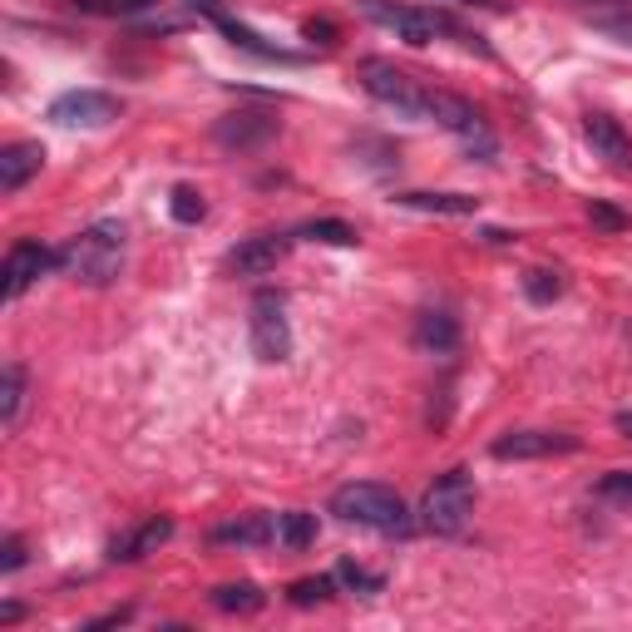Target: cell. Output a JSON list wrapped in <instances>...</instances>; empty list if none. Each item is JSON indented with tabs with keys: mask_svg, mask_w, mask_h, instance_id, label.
<instances>
[{
	"mask_svg": "<svg viewBox=\"0 0 632 632\" xmlns=\"http://www.w3.org/2000/svg\"><path fill=\"white\" fill-rule=\"evenodd\" d=\"M40 168H45V149L40 144H6L0 149V193H20Z\"/></svg>",
	"mask_w": 632,
	"mask_h": 632,
	"instance_id": "9a60e30c",
	"label": "cell"
},
{
	"mask_svg": "<svg viewBox=\"0 0 632 632\" xmlns=\"http://www.w3.org/2000/svg\"><path fill=\"white\" fill-rule=\"evenodd\" d=\"M316 514L307 509H292V514H277V544L282 549H292V554H302V549H312L316 544Z\"/></svg>",
	"mask_w": 632,
	"mask_h": 632,
	"instance_id": "603a6c76",
	"label": "cell"
},
{
	"mask_svg": "<svg viewBox=\"0 0 632 632\" xmlns=\"http://www.w3.org/2000/svg\"><path fill=\"white\" fill-rule=\"evenodd\" d=\"M336 588H341V583H336V573H322V578H297V583L287 588V598H292V603H297V608H316V603H331V598H336Z\"/></svg>",
	"mask_w": 632,
	"mask_h": 632,
	"instance_id": "d4e9b609",
	"label": "cell"
},
{
	"mask_svg": "<svg viewBox=\"0 0 632 632\" xmlns=\"http://www.w3.org/2000/svg\"><path fill=\"white\" fill-rule=\"evenodd\" d=\"M356 6H361V15L371 20V25L396 30V40H405V45H415V50L435 45V35L455 30V25H450V15H440V10L405 6V0H356Z\"/></svg>",
	"mask_w": 632,
	"mask_h": 632,
	"instance_id": "277c9868",
	"label": "cell"
},
{
	"mask_svg": "<svg viewBox=\"0 0 632 632\" xmlns=\"http://www.w3.org/2000/svg\"><path fill=\"white\" fill-rule=\"evenodd\" d=\"M302 35L322 40V45H336V25H331V20H307V25H302Z\"/></svg>",
	"mask_w": 632,
	"mask_h": 632,
	"instance_id": "1f68e13d",
	"label": "cell"
},
{
	"mask_svg": "<svg viewBox=\"0 0 632 632\" xmlns=\"http://www.w3.org/2000/svg\"><path fill=\"white\" fill-rule=\"evenodd\" d=\"M578 435L568 430H509L489 445L494 460H549V455H573Z\"/></svg>",
	"mask_w": 632,
	"mask_h": 632,
	"instance_id": "30bf717a",
	"label": "cell"
},
{
	"mask_svg": "<svg viewBox=\"0 0 632 632\" xmlns=\"http://www.w3.org/2000/svg\"><path fill=\"white\" fill-rule=\"evenodd\" d=\"M272 539H277V519L272 514H247V519L218 524L213 529V544H238V549H262Z\"/></svg>",
	"mask_w": 632,
	"mask_h": 632,
	"instance_id": "d6986e66",
	"label": "cell"
},
{
	"mask_svg": "<svg viewBox=\"0 0 632 632\" xmlns=\"http://www.w3.org/2000/svg\"><path fill=\"white\" fill-rule=\"evenodd\" d=\"M618 430H623V435L632 440V410H623V415H618Z\"/></svg>",
	"mask_w": 632,
	"mask_h": 632,
	"instance_id": "e575fe53",
	"label": "cell"
},
{
	"mask_svg": "<svg viewBox=\"0 0 632 632\" xmlns=\"http://www.w3.org/2000/svg\"><path fill=\"white\" fill-rule=\"evenodd\" d=\"M588 20H593L603 35H613L618 45L632 50V6L628 0H593V6H588Z\"/></svg>",
	"mask_w": 632,
	"mask_h": 632,
	"instance_id": "ffe728a7",
	"label": "cell"
},
{
	"mask_svg": "<svg viewBox=\"0 0 632 632\" xmlns=\"http://www.w3.org/2000/svg\"><path fill=\"white\" fill-rule=\"evenodd\" d=\"M213 608L218 613H262L267 608V593H262L257 583H223V588H213Z\"/></svg>",
	"mask_w": 632,
	"mask_h": 632,
	"instance_id": "7402d4cb",
	"label": "cell"
},
{
	"mask_svg": "<svg viewBox=\"0 0 632 632\" xmlns=\"http://www.w3.org/2000/svg\"><path fill=\"white\" fill-rule=\"evenodd\" d=\"M524 297L539 302V307H549L554 297H563V277H558L554 267H529L524 272Z\"/></svg>",
	"mask_w": 632,
	"mask_h": 632,
	"instance_id": "4316f807",
	"label": "cell"
},
{
	"mask_svg": "<svg viewBox=\"0 0 632 632\" xmlns=\"http://www.w3.org/2000/svg\"><path fill=\"white\" fill-rule=\"evenodd\" d=\"M326 509L341 524H356V529H376V534H410V509L405 499L381 480H351L331 494Z\"/></svg>",
	"mask_w": 632,
	"mask_h": 632,
	"instance_id": "6da1fadb",
	"label": "cell"
},
{
	"mask_svg": "<svg viewBox=\"0 0 632 632\" xmlns=\"http://www.w3.org/2000/svg\"><path fill=\"white\" fill-rule=\"evenodd\" d=\"M425 119H430V124H440V129H450L460 144H465L470 154H480L484 164H494V134H489L484 114L474 109L470 99H460V94H450V89H430V99H425Z\"/></svg>",
	"mask_w": 632,
	"mask_h": 632,
	"instance_id": "8992f818",
	"label": "cell"
},
{
	"mask_svg": "<svg viewBox=\"0 0 632 632\" xmlns=\"http://www.w3.org/2000/svg\"><path fill=\"white\" fill-rule=\"evenodd\" d=\"M247 341L257 361H287L292 356V322H287V297L282 292H257L247 312Z\"/></svg>",
	"mask_w": 632,
	"mask_h": 632,
	"instance_id": "52a82bcc",
	"label": "cell"
},
{
	"mask_svg": "<svg viewBox=\"0 0 632 632\" xmlns=\"http://www.w3.org/2000/svg\"><path fill=\"white\" fill-rule=\"evenodd\" d=\"M415 346L420 351H430V356H450L460 346V322L450 312H440V307L420 312L415 316Z\"/></svg>",
	"mask_w": 632,
	"mask_h": 632,
	"instance_id": "2e32d148",
	"label": "cell"
},
{
	"mask_svg": "<svg viewBox=\"0 0 632 632\" xmlns=\"http://www.w3.org/2000/svg\"><path fill=\"white\" fill-rule=\"evenodd\" d=\"M336 583L351 588V593H366V598H371V593H381V588H386V578H381V573H366L361 563L341 558V563H336Z\"/></svg>",
	"mask_w": 632,
	"mask_h": 632,
	"instance_id": "83f0119b",
	"label": "cell"
},
{
	"mask_svg": "<svg viewBox=\"0 0 632 632\" xmlns=\"http://www.w3.org/2000/svg\"><path fill=\"white\" fill-rule=\"evenodd\" d=\"M588 218H593L598 228H608V233H623V228H628V218L618 213L613 203H588Z\"/></svg>",
	"mask_w": 632,
	"mask_h": 632,
	"instance_id": "f546056e",
	"label": "cell"
},
{
	"mask_svg": "<svg viewBox=\"0 0 632 632\" xmlns=\"http://www.w3.org/2000/svg\"><path fill=\"white\" fill-rule=\"evenodd\" d=\"M168 213H173V223H203L208 218V203H203V193L198 188H188V183H178L173 193H168Z\"/></svg>",
	"mask_w": 632,
	"mask_h": 632,
	"instance_id": "484cf974",
	"label": "cell"
},
{
	"mask_svg": "<svg viewBox=\"0 0 632 632\" xmlns=\"http://www.w3.org/2000/svg\"><path fill=\"white\" fill-rule=\"evenodd\" d=\"M277 134H282V119L267 109H238L213 124V139L223 144V149H262V144H272Z\"/></svg>",
	"mask_w": 632,
	"mask_h": 632,
	"instance_id": "8fae6325",
	"label": "cell"
},
{
	"mask_svg": "<svg viewBox=\"0 0 632 632\" xmlns=\"http://www.w3.org/2000/svg\"><path fill=\"white\" fill-rule=\"evenodd\" d=\"M460 6H484V10H499L504 0H460Z\"/></svg>",
	"mask_w": 632,
	"mask_h": 632,
	"instance_id": "d590c367",
	"label": "cell"
},
{
	"mask_svg": "<svg viewBox=\"0 0 632 632\" xmlns=\"http://www.w3.org/2000/svg\"><path fill=\"white\" fill-rule=\"evenodd\" d=\"M292 238L287 233H257V238H242L233 252H228V267L238 272V277H267L272 267H277L282 257H287Z\"/></svg>",
	"mask_w": 632,
	"mask_h": 632,
	"instance_id": "7c38bea8",
	"label": "cell"
},
{
	"mask_svg": "<svg viewBox=\"0 0 632 632\" xmlns=\"http://www.w3.org/2000/svg\"><path fill=\"white\" fill-rule=\"evenodd\" d=\"M480 242H489V247H509V242H514V233H504V228H484V233H480Z\"/></svg>",
	"mask_w": 632,
	"mask_h": 632,
	"instance_id": "d6a6232c",
	"label": "cell"
},
{
	"mask_svg": "<svg viewBox=\"0 0 632 632\" xmlns=\"http://www.w3.org/2000/svg\"><path fill=\"white\" fill-rule=\"evenodd\" d=\"M208 15H213V25L223 30V35L233 40L238 50H247V55H257V60H277V65H297V60H302V55H292V50H282V45H267V40H262L257 30H247L242 20H228L223 10H208Z\"/></svg>",
	"mask_w": 632,
	"mask_h": 632,
	"instance_id": "e0dca14e",
	"label": "cell"
},
{
	"mask_svg": "<svg viewBox=\"0 0 632 632\" xmlns=\"http://www.w3.org/2000/svg\"><path fill=\"white\" fill-rule=\"evenodd\" d=\"M20 410H25V366L10 361L0 371V425L15 430L20 425Z\"/></svg>",
	"mask_w": 632,
	"mask_h": 632,
	"instance_id": "44dd1931",
	"label": "cell"
},
{
	"mask_svg": "<svg viewBox=\"0 0 632 632\" xmlns=\"http://www.w3.org/2000/svg\"><path fill=\"white\" fill-rule=\"evenodd\" d=\"M60 272L84 287H109L124 272V223H94L60 247Z\"/></svg>",
	"mask_w": 632,
	"mask_h": 632,
	"instance_id": "7a4b0ae2",
	"label": "cell"
},
{
	"mask_svg": "<svg viewBox=\"0 0 632 632\" xmlns=\"http://www.w3.org/2000/svg\"><path fill=\"white\" fill-rule=\"evenodd\" d=\"M45 119L60 124V129H109L119 119V99L104 89H70L50 104Z\"/></svg>",
	"mask_w": 632,
	"mask_h": 632,
	"instance_id": "9c48e42d",
	"label": "cell"
},
{
	"mask_svg": "<svg viewBox=\"0 0 632 632\" xmlns=\"http://www.w3.org/2000/svg\"><path fill=\"white\" fill-rule=\"evenodd\" d=\"M292 238H302V242H326V247H356V228L341 223V218H312V223H302Z\"/></svg>",
	"mask_w": 632,
	"mask_h": 632,
	"instance_id": "cb8c5ba5",
	"label": "cell"
},
{
	"mask_svg": "<svg viewBox=\"0 0 632 632\" xmlns=\"http://www.w3.org/2000/svg\"><path fill=\"white\" fill-rule=\"evenodd\" d=\"M583 134H588V144H593L598 158H608L613 168H632V139L623 134V124L618 119H608V114H588Z\"/></svg>",
	"mask_w": 632,
	"mask_h": 632,
	"instance_id": "5bb4252c",
	"label": "cell"
},
{
	"mask_svg": "<svg viewBox=\"0 0 632 632\" xmlns=\"http://www.w3.org/2000/svg\"><path fill=\"white\" fill-rule=\"evenodd\" d=\"M474 514V480L470 470H450L440 474L425 489V504H420V524L430 534H460Z\"/></svg>",
	"mask_w": 632,
	"mask_h": 632,
	"instance_id": "5b68a950",
	"label": "cell"
},
{
	"mask_svg": "<svg viewBox=\"0 0 632 632\" xmlns=\"http://www.w3.org/2000/svg\"><path fill=\"white\" fill-rule=\"evenodd\" d=\"M598 494H608V499H632V470H608L603 480H598Z\"/></svg>",
	"mask_w": 632,
	"mask_h": 632,
	"instance_id": "f1b7e54d",
	"label": "cell"
},
{
	"mask_svg": "<svg viewBox=\"0 0 632 632\" xmlns=\"http://www.w3.org/2000/svg\"><path fill=\"white\" fill-rule=\"evenodd\" d=\"M20 618H25V608L20 603H0V623H20Z\"/></svg>",
	"mask_w": 632,
	"mask_h": 632,
	"instance_id": "836d02e7",
	"label": "cell"
},
{
	"mask_svg": "<svg viewBox=\"0 0 632 632\" xmlns=\"http://www.w3.org/2000/svg\"><path fill=\"white\" fill-rule=\"evenodd\" d=\"M391 203L410 208V213H440V218H470V213H480V198H474V193H396Z\"/></svg>",
	"mask_w": 632,
	"mask_h": 632,
	"instance_id": "ac0fdd59",
	"label": "cell"
},
{
	"mask_svg": "<svg viewBox=\"0 0 632 632\" xmlns=\"http://www.w3.org/2000/svg\"><path fill=\"white\" fill-rule=\"evenodd\" d=\"M20 563H25V544H20L15 534H10V539L0 544V573H15Z\"/></svg>",
	"mask_w": 632,
	"mask_h": 632,
	"instance_id": "4dcf8cb0",
	"label": "cell"
},
{
	"mask_svg": "<svg viewBox=\"0 0 632 632\" xmlns=\"http://www.w3.org/2000/svg\"><path fill=\"white\" fill-rule=\"evenodd\" d=\"M173 539V519H164V514H154V519H144L134 534H124V539L109 544V563H139L144 554H154L158 544Z\"/></svg>",
	"mask_w": 632,
	"mask_h": 632,
	"instance_id": "4fadbf2b",
	"label": "cell"
},
{
	"mask_svg": "<svg viewBox=\"0 0 632 632\" xmlns=\"http://www.w3.org/2000/svg\"><path fill=\"white\" fill-rule=\"evenodd\" d=\"M55 267H60L55 247H45V242H35V238H20L15 247L6 252V267H0V297H6V302L25 297V292L35 287L45 272H55Z\"/></svg>",
	"mask_w": 632,
	"mask_h": 632,
	"instance_id": "ba28073f",
	"label": "cell"
},
{
	"mask_svg": "<svg viewBox=\"0 0 632 632\" xmlns=\"http://www.w3.org/2000/svg\"><path fill=\"white\" fill-rule=\"evenodd\" d=\"M356 84H361L371 99L391 104V109L410 114V119H425V99H430V84H420L415 75H405L400 65H391V60H361L356 65Z\"/></svg>",
	"mask_w": 632,
	"mask_h": 632,
	"instance_id": "3957f363",
	"label": "cell"
}]
</instances>
